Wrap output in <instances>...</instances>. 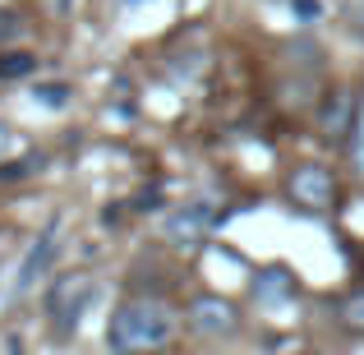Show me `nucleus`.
<instances>
[{"label": "nucleus", "instance_id": "nucleus-4", "mask_svg": "<svg viewBox=\"0 0 364 355\" xmlns=\"http://www.w3.org/2000/svg\"><path fill=\"white\" fill-rule=\"evenodd\" d=\"M291 194H295V203H304V208H328L332 194H337V185H332V176L323 166H300L291 176Z\"/></svg>", "mask_w": 364, "mask_h": 355}, {"label": "nucleus", "instance_id": "nucleus-5", "mask_svg": "<svg viewBox=\"0 0 364 355\" xmlns=\"http://www.w3.org/2000/svg\"><path fill=\"white\" fill-rule=\"evenodd\" d=\"M51 258H55V245H51V240H37V245L28 249V258L18 263V272H14V291H28V286L46 272V263H51Z\"/></svg>", "mask_w": 364, "mask_h": 355}, {"label": "nucleus", "instance_id": "nucleus-12", "mask_svg": "<svg viewBox=\"0 0 364 355\" xmlns=\"http://www.w3.org/2000/svg\"><path fill=\"white\" fill-rule=\"evenodd\" d=\"M5 143H9V139H5V124H0V152H5Z\"/></svg>", "mask_w": 364, "mask_h": 355}, {"label": "nucleus", "instance_id": "nucleus-3", "mask_svg": "<svg viewBox=\"0 0 364 355\" xmlns=\"http://www.w3.org/2000/svg\"><path fill=\"white\" fill-rule=\"evenodd\" d=\"M208 231H213V208L208 203H189V208H180L176 217H166V240L180 245V249H194Z\"/></svg>", "mask_w": 364, "mask_h": 355}, {"label": "nucleus", "instance_id": "nucleus-6", "mask_svg": "<svg viewBox=\"0 0 364 355\" xmlns=\"http://www.w3.org/2000/svg\"><path fill=\"white\" fill-rule=\"evenodd\" d=\"M194 323L203 332H231L235 328V309L222 300H194Z\"/></svg>", "mask_w": 364, "mask_h": 355}, {"label": "nucleus", "instance_id": "nucleus-8", "mask_svg": "<svg viewBox=\"0 0 364 355\" xmlns=\"http://www.w3.org/2000/svg\"><path fill=\"white\" fill-rule=\"evenodd\" d=\"M346 111H350L346 97H332L328 111H323V129H328V134H341V129H346Z\"/></svg>", "mask_w": 364, "mask_h": 355}, {"label": "nucleus", "instance_id": "nucleus-11", "mask_svg": "<svg viewBox=\"0 0 364 355\" xmlns=\"http://www.w3.org/2000/svg\"><path fill=\"white\" fill-rule=\"evenodd\" d=\"M355 134H360V143H355V148H360V161H364V111H360V124H355Z\"/></svg>", "mask_w": 364, "mask_h": 355}, {"label": "nucleus", "instance_id": "nucleus-1", "mask_svg": "<svg viewBox=\"0 0 364 355\" xmlns=\"http://www.w3.org/2000/svg\"><path fill=\"white\" fill-rule=\"evenodd\" d=\"M171 332H176V319L161 300H124L107 323V346L111 351H152L166 346Z\"/></svg>", "mask_w": 364, "mask_h": 355}, {"label": "nucleus", "instance_id": "nucleus-9", "mask_svg": "<svg viewBox=\"0 0 364 355\" xmlns=\"http://www.w3.org/2000/svg\"><path fill=\"white\" fill-rule=\"evenodd\" d=\"M65 97H70V88L65 83H42V88H33V102H42V107H65Z\"/></svg>", "mask_w": 364, "mask_h": 355}, {"label": "nucleus", "instance_id": "nucleus-2", "mask_svg": "<svg viewBox=\"0 0 364 355\" xmlns=\"http://www.w3.org/2000/svg\"><path fill=\"white\" fill-rule=\"evenodd\" d=\"M92 300H97V286H92V277L74 272V277H60V282L51 286V295H46V314H51L55 332H74L83 323V314L92 309Z\"/></svg>", "mask_w": 364, "mask_h": 355}, {"label": "nucleus", "instance_id": "nucleus-10", "mask_svg": "<svg viewBox=\"0 0 364 355\" xmlns=\"http://www.w3.org/2000/svg\"><path fill=\"white\" fill-rule=\"evenodd\" d=\"M341 319H346L350 328H364V291H355L346 304H341Z\"/></svg>", "mask_w": 364, "mask_h": 355}, {"label": "nucleus", "instance_id": "nucleus-7", "mask_svg": "<svg viewBox=\"0 0 364 355\" xmlns=\"http://www.w3.org/2000/svg\"><path fill=\"white\" fill-rule=\"evenodd\" d=\"M33 70H37V60L23 55V51H5L0 55V79H18V74H33Z\"/></svg>", "mask_w": 364, "mask_h": 355}]
</instances>
